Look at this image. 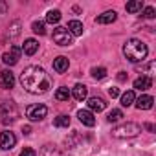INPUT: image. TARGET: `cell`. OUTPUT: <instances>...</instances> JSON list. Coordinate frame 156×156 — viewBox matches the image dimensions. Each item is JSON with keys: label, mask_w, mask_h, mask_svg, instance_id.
Instances as JSON below:
<instances>
[{"label": "cell", "mask_w": 156, "mask_h": 156, "mask_svg": "<svg viewBox=\"0 0 156 156\" xmlns=\"http://www.w3.org/2000/svg\"><path fill=\"white\" fill-rule=\"evenodd\" d=\"M20 85L26 92L30 94H46L51 87V79L50 75L44 72V68L41 66H28L24 68V72L20 73Z\"/></svg>", "instance_id": "cell-1"}, {"label": "cell", "mask_w": 156, "mask_h": 156, "mask_svg": "<svg viewBox=\"0 0 156 156\" xmlns=\"http://www.w3.org/2000/svg\"><path fill=\"white\" fill-rule=\"evenodd\" d=\"M147 53H149V48H147V44H145L143 41H140V39H129V41L123 44V55H125L127 61H130V62H141V61H145Z\"/></svg>", "instance_id": "cell-2"}, {"label": "cell", "mask_w": 156, "mask_h": 156, "mask_svg": "<svg viewBox=\"0 0 156 156\" xmlns=\"http://www.w3.org/2000/svg\"><path fill=\"white\" fill-rule=\"evenodd\" d=\"M140 132H141V125L132 123V121H127V123L118 125V127L112 129V136H114V138H121V140H125V138H134V136H138Z\"/></svg>", "instance_id": "cell-3"}, {"label": "cell", "mask_w": 156, "mask_h": 156, "mask_svg": "<svg viewBox=\"0 0 156 156\" xmlns=\"http://www.w3.org/2000/svg\"><path fill=\"white\" fill-rule=\"evenodd\" d=\"M19 118V108L13 101H2L0 103V121L2 123H13Z\"/></svg>", "instance_id": "cell-4"}, {"label": "cell", "mask_w": 156, "mask_h": 156, "mask_svg": "<svg viewBox=\"0 0 156 156\" xmlns=\"http://www.w3.org/2000/svg\"><path fill=\"white\" fill-rule=\"evenodd\" d=\"M53 42L59 44V46H70V44L73 42V37H72V33H70L66 28L57 26V28L53 30Z\"/></svg>", "instance_id": "cell-5"}, {"label": "cell", "mask_w": 156, "mask_h": 156, "mask_svg": "<svg viewBox=\"0 0 156 156\" xmlns=\"http://www.w3.org/2000/svg\"><path fill=\"white\" fill-rule=\"evenodd\" d=\"M46 114H48V107L46 105H30L28 108H26V118L30 119V121H41V119H44L46 118Z\"/></svg>", "instance_id": "cell-6"}, {"label": "cell", "mask_w": 156, "mask_h": 156, "mask_svg": "<svg viewBox=\"0 0 156 156\" xmlns=\"http://www.w3.org/2000/svg\"><path fill=\"white\" fill-rule=\"evenodd\" d=\"M20 53H22V50L19 46H11L9 51L2 53V62L8 64V66H15L19 62V59H20Z\"/></svg>", "instance_id": "cell-7"}, {"label": "cell", "mask_w": 156, "mask_h": 156, "mask_svg": "<svg viewBox=\"0 0 156 156\" xmlns=\"http://www.w3.org/2000/svg\"><path fill=\"white\" fill-rule=\"evenodd\" d=\"M17 143V136L11 132V130H4L2 134H0V149L4 151H11Z\"/></svg>", "instance_id": "cell-8"}, {"label": "cell", "mask_w": 156, "mask_h": 156, "mask_svg": "<svg viewBox=\"0 0 156 156\" xmlns=\"http://www.w3.org/2000/svg\"><path fill=\"white\" fill-rule=\"evenodd\" d=\"M0 85H2V88L6 90H11L15 87V75L11 70H2L0 72Z\"/></svg>", "instance_id": "cell-9"}, {"label": "cell", "mask_w": 156, "mask_h": 156, "mask_svg": "<svg viewBox=\"0 0 156 156\" xmlns=\"http://www.w3.org/2000/svg\"><path fill=\"white\" fill-rule=\"evenodd\" d=\"M134 103H136V108H138V110H151V108H152L154 99H152V96L143 94V96H140Z\"/></svg>", "instance_id": "cell-10"}, {"label": "cell", "mask_w": 156, "mask_h": 156, "mask_svg": "<svg viewBox=\"0 0 156 156\" xmlns=\"http://www.w3.org/2000/svg\"><path fill=\"white\" fill-rule=\"evenodd\" d=\"M68 66H70L68 57L59 55V57H55V59H53V70H55L57 73H64V72L68 70Z\"/></svg>", "instance_id": "cell-11"}, {"label": "cell", "mask_w": 156, "mask_h": 156, "mask_svg": "<svg viewBox=\"0 0 156 156\" xmlns=\"http://www.w3.org/2000/svg\"><path fill=\"white\" fill-rule=\"evenodd\" d=\"M77 118H79V121L83 125H87V127H94L96 125V118H94V114L90 110H79L77 112Z\"/></svg>", "instance_id": "cell-12"}, {"label": "cell", "mask_w": 156, "mask_h": 156, "mask_svg": "<svg viewBox=\"0 0 156 156\" xmlns=\"http://www.w3.org/2000/svg\"><path fill=\"white\" fill-rule=\"evenodd\" d=\"M116 19H118V13H116L114 9H110V11H105V13L98 15V17H96V22H98V24H112Z\"/></svg>", "instance_id": "cell-13"}, {"label": "cell", "mask_w": 156, "mask_h": 156, "mask_svg": "<svg viewBox=\"0 0 156 156\" xmlns=\"http://www.w3.org/2000/svg\"><path fill=\"white\" fill-rule=\"evenodd\" d=\"M88 108H90V112H103L107 108V103L101 98H90L88 99Z\"/></svg>", "instance_id": "cell-14"}, {"label": "cell", "mask_w": 156, "mask_h": 156, "mask_svg": "<svg viewBox=\"0 0 156 156\" xmlns=\"http://www.w3.org/2000/svg\"><path fill=\"white\" fill-rule=\"evenodd\" d=\"M72 96H73L77 101H85L87 96H88V88H87L85 85H81V83H77V85L72 88Z\"/></svg>", "instance_id": "cell-15"}, {"label": "cell", "mask_w": 156, "mask_h": 156, "mask_svg": "<svg viewBox=\"0 0 156 156\" xmlns=\"http://www.w3.org/2000/svg\"><path fill=\"white\" fill-rule=\"evenodd\" d=\"M152 87V79H151V75H141L138 77V79L134 81V88L136 90H147Z\"/></svg>", "instance_id": "cell-16"}, {"label": "cell", "mask_w": 156, "mask_h": 156, "mask_svg": "<svg viewBox=\"0 0 156 156\" xmlns=\"http://www.w3.org/2000/svg\"><path fill=\"white\" fill-rule=\"evenodd\" d=\"M26 55H35L37 53V50H39V42L35 41V39H26L24 41V46L20 48Z\"/></svg>", "instance_id": "cell-17"}, {"label": "cell", "mask_w": 156, "mask_h": 156, "mask_svg": "<svg viewBox=\"0 0 156 156\" xmlns=\"http://www.w3.org/2000/svg\"><path fill=\"white\" fill-rule=\"evenodd\" d=\"M66 30L72 33V37H79V35H83V31H85V28H83V24H81L79 20H70Z\"/></svg>", "instance_id": "cell-18"}, {"label": "cell", "mask_w": 156, "mask_h": 156, "mask_svg": "<svg viewBox=\"0 0 156 156\" xmlns=\"http://www.w3.org/2000/svg\"><path fill=\"white\" fill-rule=\"evenodd\" d=\"M134 101H136L134 90H127L125 94H121V105H123V107H130Z\"/></svg>", "instance_id": "cell-19"}, {"label": "cell", "mask_w": 156, "mask_h": 156, "mask_svg": "<svg viewBox=\"0 0 156 156\" xmlns=\"http://www.w3.org/2000/svg\"><path fill=\"white\" fill-rule=\"evenodd\" d=\"M125 9H127L129 13H138V11L143 9V2H141V0H132V2H127Z\"/></svg>", "instance_id": "cell-20"}, {"label": "cell", "mask_w": 156, "mask_h": 156, "mask_svg": "<svg viewBox=\"0 0 156 156\" xmlns=\"http://www.w3.org/2000/svg\"><path fill=\"white\" fill-rule=\"evenodd\" d=\"M70 96H72V92H70L66 87H61V88H57V92H55V99H57V101H68Z\"/></svg>", "instance_id": "cell-21"}, {"label": "cell", "mask_w": 156, "mask_h": 156, "mask_svg": "<svg viewBox=\"0 0 156 156\" xmlns=\"http://www.w3.org/2000/svg\"><path fill=\"white\" fill-rule=\"evenodd\" d=\"M59 20H61V11H59V9L48 11V15H46V22H48V24H57Z\"/></svg>", "instance_id": "cell-22"}, {"label": "cell", "mask_w": 156, "mask_h": 156, "mask_svg": "<svg viewBox=\"0 0 156 156\" xmlns=\"http://www.w3.org/2000/svg\"><path fill=\"white\" fill-rule=\"evenodd\" d=\"M121 118H123V112H121L119 108H114V110H110V112H108L107 121H108V123H116V121H119Z\"/></svg>", "instance_id": "cell-23"}, {"label": "cell", "mask_w": 156, "mask_h": 156, "mask_svg": "<svg viewBox=\"0 0 156 156\" xmlns=\"http://www.w3.org/2000/svg\"><path fill=\"white\" fill-rule=\"evenodd\" d=\"M53 125L55 127H70V118L68 116H64V114H61V116H57L55 119H53Z\"/></svg>", "instance_id": "cell-24"}, {"label": "cell", "mask_w": 156, "mask_h": 156, "mask_svg": "<svg viewBox=\"0 0 156 156\" xmlns=\"http://www.w3.org/2000/svg\"><path fill=\"white\" fill-rule=\"evenodd\" d=\"M31 30H33V33H37V35H44V33H46V28H44V22H42V20H35V22L31 24Z\"/></svg>", "instance_id": "cell-25"}, {"label": "cell", "mask_w": 156, "mask_h": 156, "mask_svg": "<svg viewBox=\"0 0 156 156\" xmlns=\"http://www.w3.org/2000/svg\"><path fill=\"white\" fill-rule=\"evenodd\" d=\"M41 156H61V154H59V151H57L55 147H51V145H44L42 151H41Z\"/></svg>", "instance_id": "cell-26"}, {"label": "cell", "mask_w": 156, "mask_h": 156, "mask_svg": "<svg viewBox=\"0 0 156 156\" xmlns=\"http://www.w3.org/2000/svg\"><path fill=\"white\" fill-rule=\"evenodd\" d=\"M92 77H94V79H105V77H107V70L103 66L92 68Z\"/></svg>", "instance_id": "cell-27"}, {"label": "cell", "mask_w": 156, "mask_h": 156, "mask_svg": "<svg viewBox=\"0 0 156 156\" xmlns=\"http://www.w3.org/2000/svg\"><path fill=\"white\" fill-rule=\"evenodd\" d=\"M141 17H143V19H154V17H156V9H154L152 6H149V8H145V9H143Z\"/></svg>", "instance_id": "cell-28"}, {"label": "cell", "mask_w": 156, "mask_h": 156, "mask_svg": "<svg viewBox=\"0 0 156 156\" xmlns=\"http://www.w3.org/2000/svg\"><path fill=\"white\" fill-rule=\"evenodd\" d=\"M20 156H37V152H35L31 147H24V149L20 151Z\"/></svg>", "instance_id": "cell-29"}, {"label": "cell", "mask_w": 156, "mask_h": 156, "mask_svg": "<svg viewBox=\"0 0 156 156\" xmlns=\"http://www.w3.org/2000/svg\"><path fill=\"white\" fill-rule=\"evenodd\" d=\"M108 96H110L112 99H114V98H118V96H119V88H116V87H110V88H108Z\"/></svg>", "instance_id": "cell-30"}, {"label": "cell", "mask_w": 156, "mask_h": 156, "mask_svg": "<svg viewBox=\"0 0 156 156\" xmlns=\"http://www.w3.org/2000/svg\"><path fill=\"white\" fill-rule=\"evenodd\" d=\"M127 77H129V75H127L125 72H119V73H118V81H121V83H125V81H127Z\"/></svg>", "instance_id": "cell-31"}, {"label": "cell", "mask_w": 156, "mask_h": 156, "mask_svg": "<svg viewBox=\"0 0 156 156\" xmlns=\"http://www.w3.org/2000/svg\"><path fill=\"white\" fill-rule=\"evenodd\" d=\"M19 26H20L19 22H13V26H11V28H13V31H11V35H13V37H17V35H19V30H17Z\"/></svg>", "instance_id": "cell-32"}, {"label": "cell", "mask_w": 156, "mask_h": 156, "mask_svg": "<svg viewBox=\"0 0 156 156\" xmlns=\"http://www.w3.org/2000/svg\"><path fill=\"white\" fill-rule=\"evenodd\" d=\"M6 9H8V6H6L4 2H0V13H2V15H4V13H6Z\"/></svg>", "instance_id": "cell-33"}, {"label": "cell", "mask_w": 156, "mask_h": 156, "mask_svg": "<svg viewBox=\"0 0 156 156\" xmlns=\"http://www.w3.org/2000/svg\"><path fill=\"white\" fill-rule=\"evenodd\" d=\"M143 127H145V129H147V130H151V132H152V130H154V125H152V123H145V125H143Z\"/></svg>", "instance_id": "cell-34"}, {"label": "cell", "mask_w": 156, "mask_h": 156, "mask_svg": "<svg viewBox=\"0 0 156 156\" xmlns=\"http://www.w3.org/2000/svg\"><path fill=\"white\" fill-rule=\"evenodd\" d=\"M22 132H24V134H31V127H30V125H26V127L22 129Z\"/></svg>", "instance_id": "cell-35"}]
</instances>
